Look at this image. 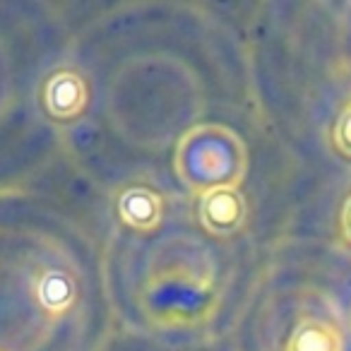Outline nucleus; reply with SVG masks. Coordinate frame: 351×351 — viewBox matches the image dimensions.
<instances>
[{
	"mask_svg": "<svg viewBox=\"0 0 351 351\" xmlns=\"http://www.w3.org/2000/svg\"><path fill=\"white\" fill-rule=\"evenodd\" d=\"M118 217L135 231H154L164 217V200L147 186H130L121 191L116 200Z\"/></svg>",
	"mask_w": 351,
	"mask_h": 351,
	"instance_id": "20e7f679",
	"label": "nucleus"
},
{
	"mask_svg": "<svg viewBox=\"0 0 351 351\" xmlns=\"http://www.w3.org/2000/svg\"><path fill=\"white\" fill-rule=\"evenodd\" d=\"M287 351H344V332L332 317L303 315L289 335Z\"/></svg>",
	"mask_w": 351,
	"mask_h": 351,
	"instance_id": "39448f33",
	"label": "nucleus"
},
{
	"mask_svg": "<svg viewBox=\"0 0 351 351\" xmlns=\"http://www.w3.org/2000/svg\"><path fill=\"white\" fill-rule=\"evenodd\" d=\"M176 171L202 197L215 188H239L248 171V152L243 140L229 128L200 125L178 145Z\"/></svg>",
	"mask_w": 351,
	"mask_h": 351,
	"instance_id": "f257e3e1",
	"label": "nucleus"
},
{
	"mask_svg": "<svg viewBox=\"0 0 351 351\" xmlns=\"http://www.w3.org/2000/svg\"><path fill=\"white\" fill-rule=\"evenodd\" d=\"M339 236L346 245H351V193L341 202V210H339Z\"/></svg>",
	"mask_w": 351,
	"mask_h": 351,
	"instance_id": "6e6552de",
	"label": "nucleus"
},
{
	"mask_svg": "<svg viewBox=\"0 0 351 351\" xmlns=\"http://www.w3.org/2000/svg\"><path fill=\"white\" fill-rule=\"evenodd\" d=\"M200 221L212 236H234L248 221V202L239 188H215L200 197Z\"/></svg>",
	"mask_w": 351,
	"mask_h": 351,
	"instance_id": "7ed1b4c3",
	"label": "nucleus"
},
{
	"mask_svg": "<svg viewBox=\"0 0 351 351\" xmlns=\"http://www.w3.org/2000/svg\"><path fill=\"white\" fill-rule=\"evenodd\" d=\"M36 301L49 315H65L77 301L75 279L65 269H44L36 277Z\"/></svg>",
	"mask_w": 351,
	"mask_h": 351,
	"instance_id": "423d86ee",
	"label": "nucleus"
},
{
	"mask_svg": "<svg viewBox=\"0 0 351 351\" xmlns=\"http://www.w3.org/2000/svg\"><path fill=\"white\" fill-rule=\"evenodd\" d=\"M89 101L87 80L73 68H58L41 84V106L56 121H75Z\"/></svg>",
	"mask_w": 351,
	"mask_h": 351,
	"instance_id": "f03ea898",
	"label": "nucleus"
},
{
	"mask_svg": "<svg viewBox=\"0 0 351 351\" xmlns=\"http://www.w3.org/2000/svg\"><path fill=\"white\" fill-rule=\"evenodd\" d=\"M332 145L344 159H351V101H346L337 113V121L332 125Z\"/></svg>",
	"mask_w": 351,
	"mask_h": 351,
	"instance_id": "0eeeda50",
	"label": "nucleus"
}]
</instances>
